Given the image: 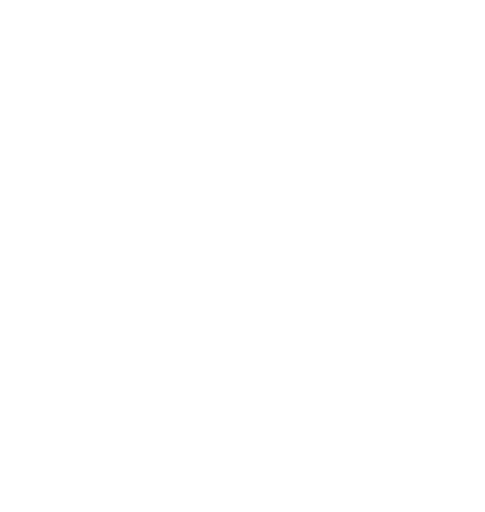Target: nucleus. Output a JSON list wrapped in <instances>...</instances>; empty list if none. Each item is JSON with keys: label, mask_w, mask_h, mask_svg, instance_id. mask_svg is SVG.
I'll list each match as a JSON object with an SVG mask.
<instances>
[]
</instances>
